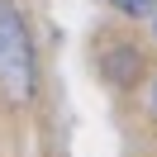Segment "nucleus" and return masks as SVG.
Masks as SVG:
<instances>
[{
    "label": "nucleus",
    "instance_id": "obj_1",
    "mask_svg": "<svg viewBox=\"0 0 157 157\" xmlns=\"http://www.w3.org/2000/svg\"><path fill=\"white\" fill-rule=\"evenodd\" d=\"M0 95L10 105L33 95V43L14 0H0Z\"/></svg>",
    "mask_w": 157,
    "mask_h": 157
},
{
    "label": "nucleus",
    "instance_id": "obj_2",
    "mask_svg": "<svg viewBox=\"0 0 157 157\" xmlns=\"http://www.w3.org/2000/svg\"><path fill=\"white\" fill-rule=\"evenodd\" d=\"M100 67H105V76L114 81V86H128V81H133V67H143V57H138L133 48H109Z\"/></svg>",
    "mask_w": 157,
    "mask_h": 157
},
{
    "label": "nucleus",
    "instance_id": "obj_3",
    "mask_svg": "<svg viewBox=\"0 0 157 157\" xmlns=\"http://www.w3.org/2000/svg\"><path fill=\"white\" fill-rule=\"evenodd\" d=\"M114 10H124V14H147L152 10V0H109Z\"/></svg>",
    "mask_w": 157,
    "mask_h": 157
}]
</instances>
